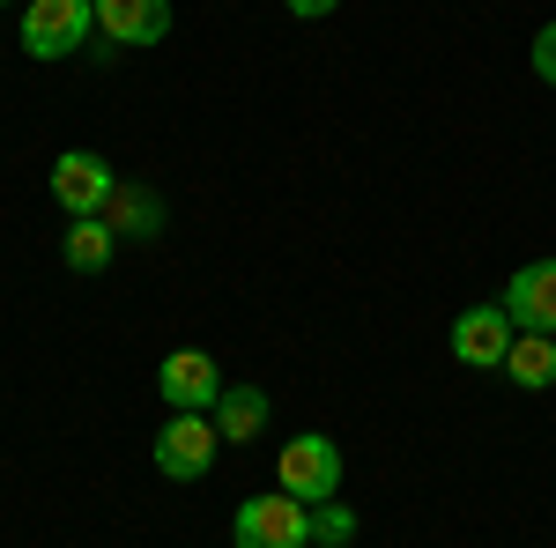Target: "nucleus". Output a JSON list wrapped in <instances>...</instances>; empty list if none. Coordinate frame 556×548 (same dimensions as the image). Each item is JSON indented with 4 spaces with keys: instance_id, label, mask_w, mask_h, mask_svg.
Returning <instances> with one entry per match:
<instances>
[{
    "instance_id": "39448f33",
    "label": "nucleus",
    "mask_w": 556,
    "mask_h": 548,
    "mask_svg": "<svg viewBox=\"0 0 556 548\" xmlns=\"http://www.w3.org/2000/svg\"><path fill=\"white\" fill-rule=\"evenodd\" d=\"M513 311L505 304H468L460 319H453V364H468V371H505V348H513Z\"/></svg>"
},
{
    "instance_id": "f03ea898",
    "label": "nucleus",
    "mask_w": 556,
    "mask_h": 548,
    "mask_svg": "<svg viewBox=\"0 0 556 548\" xmlns=\"http://www.w3.org/2000/svg\"><path fill=\"white\" fill-rule=\"evenodd\" d=\"M230 541L238 548H312V505H298L290 489L245 497L238 519H230Z\"/></svg>"
},
{
    "instance_id": "7ed1b4c3",
    "label": "nucleus",
    "mask_w": 556,
    "mask_h": 548,
    "mask_svg": "<svg viewBox=\"0 0 556 548\" xmlns=\"http://www.w3.org/2000/svg\"><path fill=\"white\" fill-rule=\"evenodd\" d=\"M97 30V0H30L23 8V52L30 60H67Z\"/></svg>"
},
{
    "instance_id": "f257e3e1",
    "label": "nucleus",
    "mask_w": 556,
    "mask_h": 548,
    "mask_svg": "<svg viewBox=\"0 0 556 548\" xmlns=\"http://www.w3.org/2000/svg\"><path fill=\"white\" fill-rule=\"evenodd\" d=\"M275 489H290L298 505H327V497L342 489V445L319 437V430L290 437V445L275 453Z\"/></svg>"
},
{
    "instance_id": "0eeeda50",
    "label": "nucleus",
    "mask_w": 556,
    "mask_h": 548,
    "mask_svg": "<svg viewBox=\"0 0 556 548\" xmlns=\"http://www.w3.org/2000/svg\"><path fill=\"white\" fill-rule=\"evenodd\" d=\"M215 445H223L215 416H172L156 430V467H164L172 482H201L215 467Z\"/></svg>"
},
{
    "instance_id": "2eb2a0df",
    "label": "nucleus",
    "mask_w": 556,
    "mask_h": 548,
    "mask_svg": "<svg viewBox=\"0 0 556 548\" xmlns=\"http://www.w3.org/2000/svg\"><path fill=\"white\" fill-rule=\"evenodd\" d=\"M534 75L556 89V23H542V30H534Z\"/></svg>"
},
{
    "instance_id": "1a4fd4ad",
    "label": "nucleus",
    "mask_w": 556,
    "mask_h": 548,
    "mask_svg": "<svg viewBox=\"0 0 556 548\" xmlns=\"http://www.w3.org/2000/svg\"><path fill=\"white\" fill-rule=\"evenodd\" d=\"M97 38L104 44H164L172 38V0H97Z\"/></svg>"
},
{
    "instance_id": "f8f14e48",
    "label": "nucleus",
    "mask_w": 556,
    "mask_h": 548,
    "mask_svg": "<svg viewBox=\"0 0 556 548\" xmlns=\"http://www.w3.org/2000/svg\"><path fill=\"white\" fill-rule=\"evenodd\" d=\"M104 222H112L119 238H156V230H164V193H149V186H119V193L104 201Z\"/></svg>"
},
{
    "instance_id": "4468645a",
    "label": "nucleus",
    "mask_w": 556,
    "mask_h": 548,
    "mask_svg": "<svg viewBox=\"0 0 556 548\" xmlns=\"http://www.w3.org/2000/svg\"><path fill=\"white\" fill-rule=\"evenodd\" d=\"M312 541H319V548H349V541H356V511H342L334 497L312 505Z\"/></svg>"
},
{
    "instance_id": "20e7f679",
    "label": "nucleus",
    "mask_w": 556,
    "mask_h": 548,
    "mask_svg": "<svg viewBox=\"0 0 556 548\" xmlns=\"http://www.w3.org/2000/svg\"><path fill=\"white\" fill-rule=\"evenodd\" d=\"M156 393H164L172 416H208L215 400H223V371H215L208 348H172L156 364Z\"/></svg>"
},
{
    "instance_id": "9d476101",
    "label": "nucleus",
    "mask_w": 556,
    "mask_h": 548,
    "mask_svg": "<svg viewBox=\"0 0 556 548\" xmlns=\"http://www.w3.org/2000/svg\"><path fill=\"white\" fill-rule=\"evenodd\" d=\"M208 416L223 430V445H253L260 430H267V393L260 385H223V400H215Z\"/></svg>"
},
{
    "instance_id": "423d86ee",
    "label": "nucleus",
    "mask_w": 556,
    "mask_h": 548,
    "mask_svg": "<svg viewBox=\"0 0 556 548\" xmlns=\"http://www.w3.org/2000/svg\"><path fill=\"white\" fill-rule=\"evenodd\" d=\"M112 193H119V178H112V164H104L97 149H67V156L52 164V201L75 215V222H83V215H104Z\"/></svg>"
},
{
    "instance_id": "dca6fc26",
    "label": "nucleus",
    "mask_w": 556,
    "mask_h": 548,
    "mask_svg": "<svg viewBox=\"0 0 556 548\" xmlns=\"http://www.w3.org/2000/svg\"><path fill=\"white\" fill-rule=\"evenodd\" d=\"M282 8H290V15H298V23H319V15H334V8H342V0H282Z\"/></svg>"
},
{
    "instance_id": "9b49d317",
    "label": "nucleus",
    "mask_w": 556,
    "mask_h": 548,
    "mask_svg": "<svg viewBox=\"0 0 556 548\" xmlns=\"http://www.w3.org/2000/svg\"><path fill=\"white\" fill-rule=\"evenodd\" d=\"M505 379H513L519 393H549L556 385V334H513V348H505Z\"/></svg>"
},
{
    "instance_id": "6e6552de",
    "label": "nucleus",
    "mask_w": 556,
    "mask_h": 548,
    "mask_svg": "<svg viewBox=\"0 0 556 548\" xmlns=\"http://www.w3.org/2000/svg\"><path fill=\"white\" fill-rule=\"evenodd\" d=\"M505 311L519 334H556V259H527L505 282Z\"/></svg>"
},
{
    "instance_id": "f3484780",
    "label": "nucleus",
    "mask_w": 556,
    "mask_h": 548,
    "mask_svg": "<svg viewBox=\"0 0 556 548\" xmlns=\"http://www.w3.org/2000/svg\"><path fill=\"white\" fill-rule=\"evenodd\" d=\"M0 8H8V0H0Z\"/></svg>"
},
{
    "instance_id": "ddd939ff",
    "label": "nucleus",
    "mask_w": 556,
    "mask_h": 548,
    "mask_svg": "<svg viewBox=\"0 0 556 548\" xmlns=\"http://www.w3.org/2000/svg\"><path fill=\"white\" fill-rule=\"evenodd\" d=\"M112 245H119V230H112L104 215H83V222H67L60 259H67L75 275H104V267H112Z\"/></svg>"
}]
</instances>
